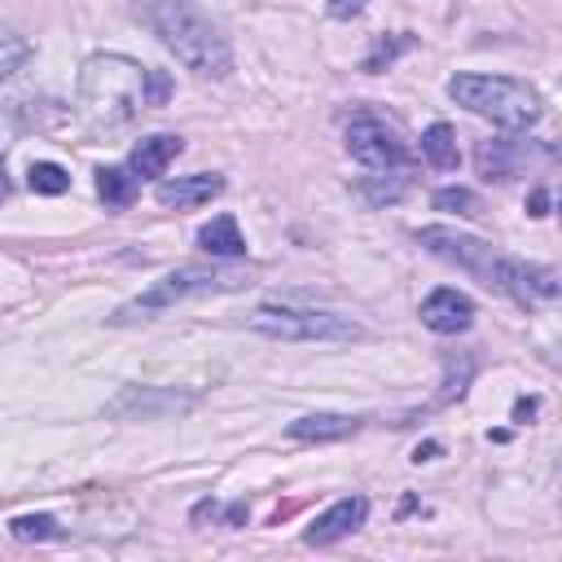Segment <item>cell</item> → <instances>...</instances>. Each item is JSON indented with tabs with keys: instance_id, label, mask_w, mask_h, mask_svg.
<instances>
[{
	"instance_id": "obj_7",
	"label": "cell",
	"mask_w": 562,
	"mask_h": 562,
	"mask_svg": "<svg viewBox=\"0 0 562 562\" xmlns=\"http://www.w3.org/2000/svg\"><path fill=\"white\" fill-rule=\"evenodd\" d=\"M417 241H422V246H426L435 259H443V263H457L461 272L479 277L483 285L492 281V268H496V259H501V250H496V246H487V241H479V237H470V233L443 228V224H430V228H422V233H417Z\"/></svg>"
},
{
	"instance_id": "obj_13",
	"label": "cell",
	"mask_w": 562,
	"mask_h": 562,
	"mask_svg": "<svg viewBox=\"0 0 562 562\" xmlns=\"http://www.w3.org/2000/svg\"><path fill=\"white\" fill-rule=\"evenodd\" d=\"M356 430H360V417H347V413H307L290 422V439H303V443H334Z\"/></svg>"
},
{
	"instance_id": "obj_4",
	"label": "cell",
	"mask_w": 562,
	"mask_h": 562,
	"mask_svg": "<svg viewBox=\"0 0 562 562\" xmlns=\"http://www.w3.org/2000/svg\"><path fill=\"white\" fill-rule=\"evenodd\" d=\"M255 285V268H241V263H189V268H176L167 272L162 281H154V290H145L136 303H127L119 312V321H132L136 312H154V307H167L176 299H189V294H224V290H246Z\"/></svg>"
},
{
	"instance_id": "obj_5",
	"label": "cell",
	"mask_w": 562,
	"mask_h": 562,
	"mask_svg": "<svg viewBox=\"0 0 562 562\" xmlns=\"http://www.w3.org/2000/svg\"><path fill=\"white\" fill-rule=\"evenodd\" d=\"M255 334L281 338V342H351L360 338V325L338 312H316V307H255L250 316Z\"/></svg>"
},
{
	"instance_id": "obj_20",
	"label": "cell",
	"mask_w": 562,
	"mask_h": 562,
	"mask_svg": "<svg viewBox=\"0 0 562 562\" xmlns=\"http://www.w3.org/2000/svg\"><path fill=\"white\" fill-rule=\"evenodd\" d=\"M26 184H31L35 193L57 198V193H66V189H70V176H66V167H57V162H31Z\"/></svg>"
},
{
	"instance_id": "obj_6",
	"label": "cell",
	"mask_w": 562,
	"mask_h": 562,
	"mask_svg": "<svg viewBox=\"0 0 562 562\" xmlns=\"http://www.w3.org/2000/svg\"><path fill=\"white\" fill-rule=\"evenodd\" d=\"M487 285L509 294L522 307H562V277L553 268H544V263H527V259L501 255Z\"/></svg>"
},
{
	"instance_id": "obj_19",
	"label": "cell",
	"mask_w": 562,
	"mask_h": 562,
	"mask_svg": "<svg viewBox=\"0 0 562 562\" xmlns=\"http://www.w3.org/2000/svg\"><path fill=\"white\" fill-rule=\"evenodd\" d=\"M9 536L13 540H53L57 536V518L53 514H13L9 518Z\"/></svg>"
},
{
	"instance_id": "obj_18",
	"label": "cell",
	"mask_w": 562,
	"mask_h": 562,
	"mask_svg": "<svg viewBox=\"0 0 562 562\" xmlns=\"http://www.w3.org/2000/svg\"><path fill=\"white\" fill-rule=\"evenodd\" d=\"M422 158L435 167V171H452L457 167V132L448 123H430L422 132Z\"/></svg>"
},
{
	"instance_id": "obj_9",
	"label": "cell",
	"mask_w": 562,
	"mask_h": 562,
	"mask_svg": "<svg viewBox=\"0 0 562 562\" xmlns=\"http://www.w3.org/2000/svg\"><path fill=\"white\" fill-rule=\"evenodd\" d=\"M422 325L435 329V334H465L474 325V303L452 290V285H439L435 294H426L422 303Z\"/></svg>"
},
{
	"instance_id": "obj_26",
	"label": "cell",
	"mask_w": 562,
	"mask_h": 562,
	"mask_svg": "<svg viewBox=\"0 0 562 562\" xmlns=\"http://www.w3.org/2000/svg\"><path fill=\"white\" fill-rule=\"evenodd\" d=\"M531 413H536V400H518V404H514V422H527Z\"/></svg>"
},
{
	"instance_id": "obj_23",
	"label": "cell",
	"mask_w": 562,
	"mask_h": 562,
	"mask_svg": "<svg viewBox=\"0 0 562 562\" xmlns=\"http://www.w3.org/2000/svg\"><path fill=\"white\" fill-rule=\"evenodd\" d=\"M167 97H171L167 70H149V75H145V105H167Z\"/></svg>"
},
{
	"instance_id": "obj_2",
	"label": "cell",
	"mask_w": 562,
	"mask_h": 562,
	"mask_svg": "<svg viewBox=\"0 0 562 562\" xmlns=\"http://www.w3.org/2000/svg\"><path fill=\"white\" fill-rule=\"evenodd\" d=\"M145 75L132 57L97 53L79 70V105L97 127H119L145 105Z\"/></svg>"
},
{
	"instance_id": "obj_29",
	"label": "cell",
	"mask_w": 562,
	"mask_h": 562,
	"mask_svg": "<svg viewBox=\"0 0 562 562\" xmlns=\"http://www.w3.org/2000/svg\"><path fill=\"white\" fill-rule=\"evenodd\" d=\"M558 215H562V193H558Z\"/></svg>"
},
{
	"instance_id": "obj_8",
	"label": "cell",
	"mask_w": 562,
	"mask_h": 562,
	"mask_svg": "<svg viewBox=\"0 0 562 562\" xmlns=\"http://www.w3.org/2000/svg\"><path fill=\"white\" fill-rule=\"evenodd\" d=\"M347 154L373 171H395L408 162V145L400 140V132L386 127L382 119H369V114L347 127Z\"/></svg>"
},
{
	"instance_id": "obj_12",
	"label": "cell",
	"mask_w": 562,
	"mask_h": 562,
	"mask_svg": "<svg viewBox=\"0 0 562 562\" xmlns=\"http://www.w3.org/2000/svg\"><path fill=\"white\" fill-rule=\"evenodd\" d=\"M180 149H184V140H180V136L158 132V136H145V140L132 149L127 167H132L140 180H154V176H162V171L176 162V154H180Z\"/></svg>"
},
{
	"instance_id": "obj_27",
	"label": "cell",
	"mask_w": 562,
	"mask_h": 562,
	"mask_svg": "<svg viewBox=\"0 0 562 562\" xmlns=\"http://www.w3.org/2000/svg\"><path fill=\"white\" fill-rule=\"evenodd\" d=\"M360 9V0H334V13L338 18H347V13H356Z\"/></svg>"
},
{
	"instance_id": "obj_3",
	"label": "cell",
	"mask_w": 562,
	"mask_h": 562,
	"mask_svg": "<svg viewBox=\"0 0 562 562\" xmlns=\"http://www.w3.org/2000/svg\"><path fill=\"white\" fill-rule=\"evenodd\" d=\"M448 97L465 105L470 114L492 119L496 127H509V132L531 127L540 119V97L527 83L505 79V75H452Z\"/></svg>"
},
{
	"instance_id": "obj_24",
	"label": "cell",
	"mask_w": 562,
	"mask_h": 562,
	"mask_svg": "<svg viewBox=\"0 0 562 562\" xmlns=\"http://www.w3.org/2000/svg\"><path fill=\"white\" fill-rule=\"evenodd\" d=\"M408 44H413V40H408V35H400V40H391V44H386V40H382V44H378V48H373V57H369V61H364V70H382V61H391V57H395V53H400V48H408Z\"/></svg>"
},
{
	"instance_id": "obj_11",
	"label": "cell",
	"mask_w": 562,
	"mask_h": 562,
	"mask_svg": "<svg viewBox=\"0 0 562 562\" xmlns=\"http://www.w3.org/2000/svg\"><path fill=\"white\" fill-rule=\"evenodd\" d=\"M220 193H224V176H215V171L158 180V189H154V198H158L162 206H176V211H193V206H202V202H211V198H220Z\"/></svg>"
},
{
	"instance_id": "obj_16",
	"label": "cell",
	"mask_w": 562,
	"mask_h": 562,
	"mask_svg": "<svg viewBox=\"0 0 562 562\" xmlns=\"http://www.w3.org/2000/svg\"><path fill=\"white\" fill-rule=\"evenodd\" d=\"M198 246H202L206 255H220V259L246 255V241H241V228H237L233 215H215L211 224H202V228H198Z\"/></svg>"
},
{
	"instance_id": "obj_15",
	"label": "cell",
	"mask_w": 562,
	"mask_h": 562,
	"mask_svg": "<svg viewBox=\"0 0 562 562\" xmlns=\"http://www.w3.org/2000/svg\"><path fill=\"white\" fill-rule=\"evenodd\" d=\"M522 145H514V140H479V149H474V162H479V171L487 176V180H514L518 176V162H522Z\"/></svg>"
},
{
	"instance_id": "obj_14",
	"label": "cell",
	"mask_w": 562,
	"mask_h": 562,
	"mask_svg": "<svg viewBox=\"0 0 562 562\" xmlns=\"http://www.w3.org/2000/svg\"><path fill=\"white\" fill-rule=\"evenodd\" d=\"M193 400H184V395H171V391H123L114 404H110V413L114 417H123V413H140V417H162V413H184Z\"/></svg>"
},
{
	"instance_id": "obj_17",
	"label": "cell",
	"mask_w": 562,
	"mask_h": 562,
	"mask_svg": "<svg viewBox=\"0 0 562 562\" xmlns=\"http://www.w3.org/2000/svg\"><path fill=\"white\" fill-rule=\"evenodd\" d=\"M140 189V176L132 167H101L97 171V193L105 198V206H132Z\"/></svg>"
},
{
	"instance_id": "obj_1",
	"label": "cell",
	"mask_w": 562,
	"mask_h": 562,
	"mask_svg": "<svg viewBox=\"0 0 562 562\" xmlns=\"http://www.w3.org/2000/svg\"><path fill=\"white\" fill-rule=\"evenodd\" d=\"M149 26L158 31V40L176 53V61L202 79H224L233 70V48L220 35V26L193 9L189 0H154L149 4Z\"/></svg>"
},
{
	"instance_id": "obj_28",
	"label": "cell",
	"mask_w": 562,
	"mask_h": 562,
	"mask_svg": "<svg viewBox=\"0 0 562 562\" xmlns=\"http://www.w3.org/2000/svg\"><path fill=\"white\" fill-rule=\"evenodd\" d=\"M435 452H439V443H422V448H417V452H413V461H430V457H435Z\"/></svg>"
},
{
	"instance_id": "obj_21",
	"label": "cell",
	"mask_w": 562,
	"mask_h": 562,
	"mask_svg": "<svg viewBox=\"0 0 562 562\" xmlns=\"http://www.w3.org/2000/svg\"><path fill=\"white\" fill-rule=\"evenodd\" d=\"M435 206H439V211H457V215H479V211H483V202H479L470 189H439V193H435Z\"/></svg>"
},
{
	"instance_id": "obj_22",
	"label": "cell",
	"mask_w": 562,
	"mask_h": 562,
	"mask_svg": "<svg viewBox=\"0 0 562 562\" xmlns=\"http://www.w3.org/2000/svg\"><path fill=\"white\" fill-rule=\"evenodd\" d=\"M0 44H4V57H0V75H18L22 57L31 53V48H26V40H22L18 31H4V35H0Z\"/></svg>"
},
{
	"instance_id": "obj_25",
	"label": "cell",
	"mask_w": 562,
	"mask_h": 562,
	"mask_svg": "<svg viewBox=\"0 0 562 562\" xmlns=\"http://www.w3.org/2000/svg\"><path fill=\"white\" fill-rule=\"evenodd\" d=\"M544 206H549V193H544V189H536V193L527 198V215H544Z\"/></svg>"
},
{
	"instance_id": "obj_10",
	"label": "cell",
	"mask_w": 562,
	"mask_h": 562,
	"mask_svg": "<svg viewBox=\"0 0 562 562\" xmlns=\"http://www.w3.org/2000/svg\"><path fill=\"white\" fill-rule=\"evenodd\" d=\"M364 518H369V501H364V496H342V501H334L325 514L312 518V527L303 531V540H307V544H334V540L351 536Z\"/></svg>"
}]
</instances>
